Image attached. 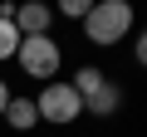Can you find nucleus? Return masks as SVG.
I'll list each match as a JSON object with an SVG mask.
<instances>
[{
    "label": "nucleus",
    "instance_id": "7ed1b4c3",
    "mask_svg": "<svg viewBox=\"0 0 147 137\" xmlns=\"http://www.w3.org/2000/svg\"><path fill=\"white\" fill-rule=\"evenodd\" d=\"M34 108H39V118H49V122H74L84 113V98L74 93V83H49L39 98H34Z\"/></svg>",
    "mask_w": 147,
    "mask_h": 137
},
{
    "label": "nucleus",
    "instance_id": "39448f33",
    "mask_svg": "<svg viewBox=\"0 0 147 137\" xmlns=\"http://www.w3.org/2000/svg\"><path fill=\"white\" fill-rule=\"evenodd\" d=\"M118 103H123V93H118L108 79H103V88H98V93H88V98H84V108H88L93 118H113V113H118Z\"/></svg>",
    "mask_w": 147,
    "mask_h": 137
},
{
    "label": "nucleus",
    "instance_id": "f03ea898",
    "mask_svg": "<svg viewBox=\"0 0 147 137\" xmlns=\"http://www.w3.org/2000/svg\"><path fill=\"white\" fill-rule=\"evenodd\" d=\"M20 68L30 79H54L59 74V44L49 39V34H30V39H20Z\"/></svg>",
    "mask_w": 147,
    "mask_h": 137
},
{
    "label": "nucleus",
    "instance_id": "423d86ee",
    "mask_svg": "<svg viewBox=\"0 0 147 137\" xmlns=\"http://www.w3.org/2000/svg\"><path fill=\"white\" fill-rule=\"evenodd\" d=\"M5 122H10V127H34V122H39V108H34L30 98H10V103H5Z\"/></svg>",
    "mask_w": 147,
    "mask_h": 137
},
{
    "label": "nucleus",
    "instance_id": "9d476101",
    "mask_svg": "<svg viewBox=\"0 0 147 137\" xmlns=\"http://www.w3.org/2000/svg\"><path fill=\"white\" fill-rule=\"evenodd\" d=\"M5 103H10V88H5V79H0V118H5Z\"/></svg>",
    "mask_w": 147,
    "mask_h": 137
},
{
    "label": "nucleus",
    "instance_id": "1a4fd4ad",
    "mask_svg": "<svg viewBox=\"0 0 147 137\" xmlns=\"http://www.w3.org/2000/svg\"><path fill=\"white\" fill-rule=\"evenodd\" d=\"M137 64H142V68H147V34H142V39H137Z\"/></svg>",
    "mask_w": 147,
    "mask_h": 137
},
{
    "label": "nucleus",
    "instance_id": "20e7f679",
    "mask_svg": "<svg viewBox=\"0 0 147 137\" xmlns=\"http://www.w3.org/2000/svg\"><path fill=\"white\" fill-rule=\"evenodd\" d=\"M15 30H25V39L30 34H44L49 30V5H20L15 10Z\"/></svg>",
    "mask_w": 147,
    "mask_h": 137
},
{
    "label": "nucleus",
    "instance_id": "f257e3e1",
    "mask_svg": "<svg viewBox=\"0 0 147 137\" xmlns=\"http://www.w3.org/2000/svg\"><path fill=\"white\" fill-rule=\"evenodd\" d=\"M132 25V5H123V0H98V5L84 15V34L93 44H118Z\"/></svg>",
    "mask_w": 147,
    "mask_h": 137
},
{
    "label": "nucleus",
    "instance_id": "0eeeda50",
    "mask_svg": "<svg viewBox=\"0 0 147 137\" xmlns=\"http://www.w3.org/2000/svg\"><path fill=\"white\" fill-rule=\"evenodd\" d=\"M15 49H20V30H15L10 20H0V59H10Z\"/></svg>",
    "mask_w": 147,
    "mask_h": 137
},
{
    "label": "nucleus",
    "instance_id": "6e6552de",
    "mask_svg": "<svg viewBox=\"0 0 147 137\" xmlns=\"http://www.w3.org/2000/svg\"><path fill=\"white\" fill-rule=\"evenodd\" d=\"M93 5H88V0H64V15H74V20H84Z\"/></svg>",
    "mask_w": 147,
    "mask_h": 137
}]
</instances>
